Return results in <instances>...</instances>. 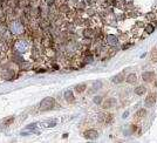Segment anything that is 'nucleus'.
Listing matches in <instances>:
<instances>
[{
  "mask_svg": "<svg viewBox=\"0 0 157 143\" xmlns=\"http://www.w3.org/2000/svg\"><path fill=\"white\" fill-rule=\"evenodd\" d=\"M7 28H8V32L12 37H21L24 33L26 32L22 20L17 19V18L11 19L7 22Z\"/></svg>",
  "mask_w": 157,
  "mask_h": 143,
  "instance_id": "f257e3e1",
  "label": "nucleus"
},
{
  "mask_svg": "<svg viewBox=\"0 0 157 143\" xmlns=\"http://www.w3.org/2000/svg\"><path fill=\"white\" fill-rule=\"evenodd\" d=\"M12 48L14 49V53H19V54H24L28 51L29 48V42L27 39H22V38H19V39L14 40L13 41V46Z\"/></svg>",
  "mask_w": 157,
  "mask_h": 143,
  "instance_id": "f03ea898",
  "label": "nucleus"
},
{
  "mask_svg": "<svg viewBox=\"0 0 157 143\" xmlns=\"http://www.w3.org/2000/svg\"><path fill=\"white\" fill-rule=\"evenodd\" d=\"M54 107V100L52 98H46L44 99L41 102H40V110L42 111H46L52 109Z\"/></svg>",
  "mask_w": 157,
  "mask_h": 143,
  "instance_id": "7ed1b4c3",
  "label": "nucleus"
},
{
  "mask_svg": "<svg viewBox=\"0 0 157 143\" xmlns=\"http://www.w3.org/2000/svg\"><path fill=\"white\" fill-rule=\"evenodd\" d=\"M105 42L108 44L109 46H116L118 44V39L115 37V35H113V34H108L107 37H105Z\"/></svg>",
  "mask_w": 157,
  "mask_h": 143,
  "instance_id": "20e7f679",
  "label": "nucleus"
},
{
  "mask_svg": "<svg viewBox=\"0 0 157 143\" xmlns=\"http://www.w3.org/2000/svg\"><path fill=\"white\" fill-rule=\"evenodd\" d=\"M86 138H89V140H95L98 137V131L95 129H89L85 133Z\"/></svg>",
  "mask_w": 157,
  "mask_h": 143,
  "instance_id": "39448f33",
  "label": "nucleus"
},
{
  "mask_svg": "<svg viewBox=\"0 0 157 143\" xmlns=\"http://www.w3.org/2000/svg\"><path fill=\"white\" fill-rule=\"evenodd\" d=\"M142 78H143V81H145V82H150V81H152V79L155 78V74L152 72H145L142 74Z\"/></svg>",
  "mask_w": 157,
  "mask_h": 143,
  "instance_id": "423d86ee",
  "label": "nucleus"
},
{
  "mask_svg": "<svg viewBox=\"0 0 157 143\" xmlns=\"http://www.w3.org/2000/svg\"><path fill=\"white\" fill-rule=\"evenodd\" d=\"M116 104V99L111 98V99H107V101H105V103H103V108L105 109H108V108H111V107H114Z\"/></svg>",
  "mask_w": 157,
  "mask_h": 143,
  "instance_id": "0eeeda50",
  "label": "nucleus"
},
{
  "mask_svg": "<svg viewBox=\"0 0 157 143\" xmlns=\"http://www.w3.org/2000/svg\"><path fill=\"white\" fill-rule=\"evenodd\" d=\"M18 66H19V68L21 71H29V69H31V64H29L28 61H25V60L21 61Z\"/></svg>",
  "mask_w": 157,
  "mask_h": 143,
  "instance_id": "6e6552de",
  "label": "nucleus"
},
{
  "mask_svg": "<svg viewBox=\"0 0 157 143\" xmlns=\"http://www.w3.org/2000/svg\"><path fill=\"white\" fill-rule=\"evenodd\" d=\"M65 100L68 103H73L74 102V95H73V91H67L65 93Z\"/></svg>",
  "mask_w": 157,
  "mask_h": 143,
  "instance_id": "1a4fd4ad",
  "label": "nucleus"
},
{
  "mask_svg": "<svg viewBox=\"0 0 157 143\" xmlns=\"http://www.w3.org/2000/svg\"><path fill=\"white\" fill-rule=\"evenodd\" d=\"M83 35H85V38H87V39H92L93 37L95 35V32L93 31L92 28H86L85 31H83Z\"/></svg>",
  "mask_w": 157,
  "mask_h": 143,
  "instance_id": "9d476101",
  "label": "nucleus"
},
{
  "mask_svg": "<svg viewBox=\"0 0 157 143\" xmlns=\"http://www.w3.org/2000/svg\"><path fill=\"white\" fill-rule=\"evenodd\" d=\"M86 89H87V85H86V83H80V85L75 86V91L78 93V94L86 91Z\"/></svg>",
  "mask_w": 157,
  "mask_h": 143,
  "instance_id": "9b49d317",
  "label": "nucleus"
},
{
  "mask_svg": "<svg viewBox=\"0 0 157 143\" xmlns=\"http://www.w3.org/2000/svg\"><path fill=\"white\" fill-rule=\"evenodd\" d=\"M127 82L128 83H131V85H134V83H136V81H137V78H136V75L135 74H129L128 76H127Z\"/></svg>",
  "mask_w": 157,
  "mask_h": 143,
  "instance_id": "f8f14e48",
  "label": "nucleus"
},
{
  "mask_svg": "<svg viewBox=\"0 0 157 143\" xmlns=\"http://www.w3.org/2000/svg\"><path fill=\"white\" fill-rule=\"evenodd\" d=\"M123 74L121 73V74H118V75H116V76H114V78L111 79V81L114 82V83H120V82H122L123 81Z\"/></svg>",
  "mask_w": 157,
  "mask_h": 143,
  "instance_id": "ddd939ff",
  "label": "nucleus"
},
{
  "mask_svg": "<svg viewBox=\"0 0 157 143\" xmlns=\"http://www.w3.org/2000/svg\"><path fill=\"white\" fill-rule=\"evenodd\" d=\"M101 87H102V82H101V81H96V82H94V85H93L92 91H98V89H101Z\"/></svg>",
  "mask_w": 157,
  "mask_h": 143,
  "instance_id": "4468645a",
  "label": "nucleus"
},
{
  "mask_svg": "<svg viewBox=\"0 0 157 143\" xmlns=\"http://www.w3.org/2000/svg\"><path fill=\"white\" fill-rule=\"evenodd\" d=\"M135 93H136L137 95H144V93H145V88H144L143 86H140V87H137V88L135 89Z\"/></svg>",
  "mask_w": 157,
  "mask_h": 143,
  "instance_id": "2eb2a0df",
  "label": "nucleus"
},
{
  "mask_svg": "<svg viewBox=\"0 0 157 143\" xmlns=\"http://www.w3.org/2000/svg\"><path fill=\"white\" fill-rule=\"evenodd\" d=\"M145 102H147L148 106H152V104L155 103V95H150L149 98L147 99V101H145Z\"/></svg>",
  "mask_w": 157,
  "mask_h": 143,
  "instance_id": "dca6fc26",
  "label": "nucleus"
},
{
  "mask_svg": "<svg viewBox=\"0 0 157 143\" xmlns=\"http://www.w3.org/2000/svg\"><path fill=\"white\" fill-rule=\"evenodd\" d=\"M145 114H147V113H145V110H144V109H141V110H138L137 113H136V117L141 118V117H143Z\"/></svg>",
  "mask_w": 157,
  "mask_h": 143,
  "instance_id": "f3484780",
  "label": "nucleus"
},
{
  "mask_svg": "<svg viewBox=\"0 0 157 143\" xmlns=\"http://www.w3.org/2000/svg\"><path fill=\"white\" fill-rule=\"evenodd\" d=\"M145 32L148 33V34L152 33L154 32V26H152V25H148V26L145 27Z\"/></svg>",
  "mask_w": 157,
  "mask_h": 143,
  "instance_id": "a211bd4d",
  "label": "nucleus"
},
{
  "mask_svg": "<svg viewBox=\"0 0 157 143\" xmlns=\"http://www.w3.org/2000/svg\"><path fill=\"white\" fill-rule=\"evenodd\" d=\"M46 124H47L46 127H54V126L56 124V121H55V120H52V121H48Z\"/></svg>",
  "mask_w": 157,
  "mask_h": 143,
  "instance_id": "6ab92c4d",
  "label": "nucleus"
},
{
  "mask_svg": "<svg viewBox=\"0 0 157 143\" xmlns=\"http://www.w3.org/2000/svg\"><path fill=\"white\" fill-rule=\"evenodd\" d=\"M101 101H102V96H95V98H94V102H95V103L100 104Z\"/></svg>",
  "mask_w": 157,
  "mask_h": 143,
  "instance_id": "aec40b11",
  "label": "nucleus"
},
{
  "mask_svg": "<svg viewBox=\"0 0 157 143\" xmlns=\"http://www.w3.org/2000/svg\"><path fill=\"white\" fill-rule=\"evenodd\" d=\"M128 114H129V113H128V111H125L124 114H123V117H127V115H128Z\"/></svg>",
  "mask_w": 157,
  "mask_h": 143,
  "instance_id": "412c9836",
  "label": "nucleus"
}]
</instances>
